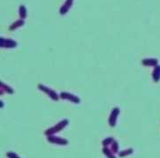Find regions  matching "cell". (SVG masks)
I'll return each instance as SVG.
<instances>
[{"instance_id": "1", "label": "cell", "mask_w": 160, "mask_h": 158, "mask_svg": "<svg viewBox=\"0 0 160 158\" xmlns=\"http://www.w3.org/2000/svg\"><path fill=\"white\" fill-rule=\"evenodd\" d=\"M68 124H69V121H68V119H63L61 121H59V122L58 123L57 125H55L54 126H52L51 128H48L46 131L44 132V134L46 135V136H51V135H54V134H56V133H59V132H61L64 128H66L68 126Z\"/></svg>"}, {"instance_id": "2", "label": "cell", "mask_w": 160, "mask_h": 158, "mask_svg": "<svg viewBox=\"0 0 160 158\" xmlns=\"http://www.w3.org/2000/svg\"><path fill=\"white\" fill-rule=\"evenodd\" d=\"M37 87H38V89L40 91L43 92L44 94H46V96H48L53 101H58L59 99V96L58 95L57 93L54 91V90H52V88H50L49 87L45 86V85H43V84H38Z\"/></svg>"}, {"instance_id": "3", "label": "cell", "mask_w": 160, "mask_h": 158, "mask_svg": "<svg viewBox=\"0 0 160 158\" xmlns=\"http://www.w3.org/2000/svg\"><path fill=\"white\" fill-rule=\"evenodd\" d=\"M59 97H60L61 99L67 100V101H69V102L76 103V104L80 103V102H81V100H80L79 97L76 96H74L72 93H68V92H61V93L59 94Z\"/></svg>"}, {"instance_id": "4", "label": "cell", "mask_w": 160, "mask_h": 158, "mask_svg": "<svg viewBox=\"0 0 160 158\" xmlns=\"http://www.w3.org/2000/svg\"><path fill=\"white\" fill-rule=\"evenodd\" d=\"M119 113H120V110L118 107H115L112 111V112L110 114V117H109V125H110V126H112V127L116 126Z\"/></svg>"}, {"instance_id": "5", "label": "cell", "mask_w": 160, "mask_h": 158, "mask_svg": "<svg viewBox=\"0 0 160 158\" xmlns=\"http://www.w3.org/2000/svg\"><path fill=\"white\" fill-rule=\"evenodd\" d=\"M47 141L52 144H56L59 146H67L68 144V141L67 139H63V138L51 135V136H47Z\"/></svg>"}, {"instance_id": "6", "label": "cell", "mask_w": 160, "mask_h": 158, "mask_svg": "<svg viewBox=\"0 0 160 158\" xmlns=\"http://www.w3.org/2000/svg\"><path fill=\"white\" fill-rule=\"evenodd\" d=\"M0 46L2 48H8V49L15 48L16 46H17V42L11 40V39H5V38L1 37V39H0Z\"/></svg>"}, {"instance_id": "7", "label": "cell", "mask_w": 160, "mask_h": 158, "mask_svg": "<svg viewBox=\"0 0 160 158\" xmlns=\"http://www.w3.org/2000/svg\"><path fill=\"white\" fill-rule=\"evenodd\" d=\"M72 3H73V0H66V3L61 6L60 10H59V13L61 15H64L68 12V11L70 10V8L72 7Z\"/></svg>"}, {"instance_id": "8", "label": "cell", "mask_w": 160, "mask_h": 158, "mask_svg": "<svg viewBox=\"0 0 160 158\" xmlns=\"http://www.w3.org/2000/svg\"><path fill=\"white\" fill-rule=\"evenodd\" d=\"M142 64L145 67H155L158 65V60L157 58H144V59H142Z\"/></svg>"}, {"instance_id": "9", "label": "cell", "mask_w": 160, "mask_h": 158, "mask_svg": "<svg viewBox=\"0 0 160 158\" xmlns=\"http://www.w3.org/2000/svg\"><path fill=\"white\" fill-rule=\"evenodd\" d=\"M152 79L154 82H158L160 80V66L158 65L155 67L154 70L152 72Z\"/></svg>"}, {"instance_id": "10", "label": "cell", "mask_w": 160, "mask_h": 158, "mask_svg": "<svg viewBox=\"0 0 160 158\" xmlns=\"http://www.w3.org/2000/svg\"><path fill=\"white\" fill-rule=\"evenodd\" d=\"M24 20H18V21H16L15 22H13L12 25L10 26V27H9V29H10L11 31H13L15 30V29H17V28H19L20 27H21V26L24 25Z\"/></svg>"}, {"instance_id": "11", "label": "cell", "mask_w": 160, "mask_h": 158, "mask_svg": "<svg viewBox=\"0 0 160 158\" xmlns=\"http://www.w3.org/2000/svg\"><path fill=\"white\" fill-rule=\"evenodd\" d=\"M102 152L105 156V157L107 158H116V156H114V153L112 151V149H110L108 147H103L102 149Z\"/></svg>"}, {"instance_id": "12", "label": "cell", "mask_w": 160, "mask_h": 158, "mask_svg": "<svg viewBox=\"0 0 160 158\" xmlns=\"http://www.w3.org/2000/svg\"><path fill=\"white\" fill-rule=\"evenodd\" d=\"M6 92L7 94H12L13 93V89L8 85L5 84L4 82H1V95H3V92Z\"/></svg>"}, {"instance_id": "13", "label": "cell", "mask_w": 160, "mask_h": 158, "mask_svg": "<svg viewBox=\"0 0 160 158\" xmlns=\"http://www.w3.org/2000/svg\"><path fill=\"white\" fill-rule=\"evenodd\" d=\"M133 153H134V149L130 148H128V149H125V150H122V151L119 152V157H126V156H128L132 155Z\"/></svg>"}, {"instance_id": "14", "label": "cell", "mask_w": 160, "mask_h": 158, "mask_svg": "<svg viewBox=\"0 0 160 158\" xmlns=\"http://www.w3.org/2000/svg\"><path fill=\"white\" fill-rule=\"evenodd\" d=\"M19 13H20V17L21 20H24L27 17V9L25 5H21L19 8Z\"/></svg>"}, {"instance_id": "15", "label": "cell", "mask_w": 160, "mask_h": 158, "mask_svg": "<svg viewBox=\"0 0 160 158\" xmlns=\"http://www.w3.org/2000/svg\"><path fill=\"white\" fill-rule=\"evenodd\" d=\"M111 145H112V148H111V149H112V151L114 154L119 153V143H118V141L114 140Z\"/></svg>"}, {"instance_id": "16", "label": "cell", "mask_w": 160, "mask_h": 158, "mask_svg": "<svg viewBox=\"0 0 160 158\" xmlns=\"http://www.w3.org/2000/svg\"><path fill=\"white\" fill-rule=\"evenodd\" d=\"M114 141V139L112 137H109L106 138V139H104L103 141H102V144H103V147H108L109 145H111L112 141Z\"/></svg>"}, {"instance_id": "17", "label": "cell", "mask_w": 160, "mask_h": 158, "mask_svg": "<svg viewBox=\"0 0 160 158\" xmlns=\"http://www.w3.org/2000/svg\"><path fill=\"white\" fill-rule=\"evenodd\" d=\"M6 156L8 158H21L17 154L14 153V152H12V151L7 152V153H6Z\"/></svg>"}, {"instance_id": "18", "label": "cell", "mask_w": 160, "mask_h": 158, "mask_svg": "<svg viewBox=\"0 0 160 158\" xmlns=\"http://www.w3.org/2000/svg\"><path fill=\"white\" fill-rule=\"evenodd\" d=\"M3 106H4V103H3V102H1V107L3 108Z\"/></svg>"}]
</instances>
